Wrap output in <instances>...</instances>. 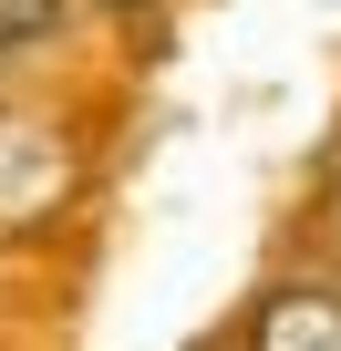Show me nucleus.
Listing matches in <instances>:
<instances>
[{
    "instance_id": "obj_1",
    "label": "nucleus",
    "mask_w": 341,
    "mask_h": 351,
    "mask_svg": "<svg viewBox=\"0 0 341 351\" xmlns=\"http://www.w3.org/2000/svg\"><path fill=\"white\" fill-rule=\"evenodd\" d=\"M228 351H341V269H320V258L279 269V279L238 310Z\"/></svg>"
},
{
    "instance_id": "obj_2",
    "label": "nucleus",
    "mask_w": 341,
    "mask_h": 351,
    "mask_svg": "<svg viewBox=\"0 0 341 351\" xmlns=\"http://www.w3.org/2000/svg\"><path fill=\"white\" fill-rule=\"evenodd\" d=\"M300 238H310V258H320V269H341V134H331V145H320V165H310Z\"/></svg>"
}]
</instances>
